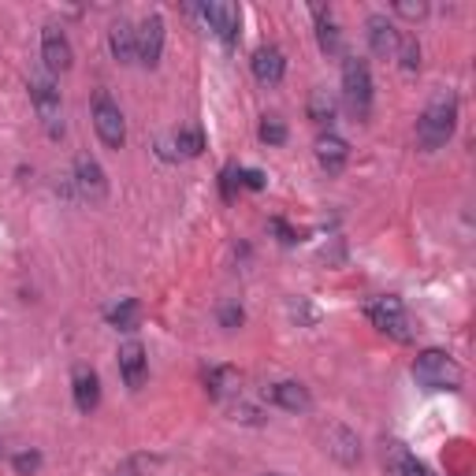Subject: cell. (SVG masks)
<instances>
[{"label":"cell","instance_id":"ac0fdd59","mask_svg":"<svg viewBox=\"0 0 476 476\" xmlns=\"http://www.w3.org/2000/svg\"><path fill=\"white\" fill-rule=\"evenodd\" d=\"M316 160H320V168L328 171V175H339L342 168H346V160H350V145H346V138H339V134H320L316 138Z\"/></svg>","mask_w":476,"mask_h":476},{"label":"cell","instance_id":"7a4b0ae2","mask_svg":"<svg viewBox=\"0 0 476 476\" xmlns=\"http://www.w3.org/2000/svg\"><path fill=\"white\" fill-rule=\"evenodd\" d=\"M413 380L420 387H428V391H458L462 380H465V372L462 365L446 354V350H420L417 361H413Z\"/></svg>","mask_w":476,"mask_h":476},{"label":"cell","instance_id":"d6a6232c","mask_svg":"<svg viewBox=\"0 0 476 476\" xmlns=\"http://www.w3.org/2000/svg\"><path fill=\"white\" fill-rule=\"evenodd\" d=\"M116 476H134V472H127V469H123V472H116Z\"/></svg>","mask_w":476,"mask_h":476},{"label":"cell","instance_id":"484cf974","mask_svg":"<svg viewBox=\"0 0 476 476\" xmlns=\"http://www.w3.org/2000/svg\"><path fill=\"white\" fill-rule=\"evenodd\" d=\"M257 134H261L264 145H283V142H287V123H283V119H275V116H268V119L261 123V131H257Z\"/></svg>","mask_w":476,"mask_h":476},{"label":"cell","instance_id":"836d02e7","mask_svg":"<svg viewBox=\"0 0 476 476\" xmlns=\"http://www.w3.org/2000/svg\"><path fill=\"white\" fill-rule=\"evenodd\" d=\"M264 476H287V472H264Z\"/></svg>","mask_w":476,"mask_h":476},{"label":"cell","instance_id":"30bf717a","mask_svg":"<svg viewBox=\"0 0 476 476\" xmlns=\"http://www.w3.org/2000/svg\"><path fill=\"white\" fill-rule=\"evenodd\" d=\"M264 398H268L272 406L287 410V413H309V410H313L309 387H302L298 380H275V384H268V387H264Z\"/></svg>","mask_w":476,"mask_h":476},{"label":"cell","instance_id":"603a6c76","mask_svg":"<svg viewBox=\"0 0 476 476\" xmlns=\"http://www.w3.org/2000/svg\"><path fill=\"white\" fill-rule=\"evenodd\" d=\"M171 142H175V149H179L183 157H202V149H205V134H202V127H179L171 134Z\"/></svg>","mask_w":476,"mask_h":476},{"label":"cell","instance_id":"83f0119b","mask_svg":"<svg viewBox=\"0 0 476 476\" xmlns=\"http://www.w3.org/2000/svg\"><path fill=\"white\" fill-rule=\"evenodd\" d=\"M242 320H246L242 306H235V302H223V306H220V328L235 332V328H242Z\"/></svg>","mask_w":476,"mask_h":476},{"label":"cell","instance_id":"277c9868","mask_svg":"<svg viewBox=\"0 0 476 476\" xmlns=\"http://www.w3.org/2000/svg\"><path fill=\"white\" fill-rule=\"evenodd\" d=\"M30 90V101H34V112L41 119V127L48 138H64V101H60V90L48 74H34L27 82Z\"/></svg>","mask_w":476,"mask_h":476},{"label":"cell","instance_id":"4fadbf2b","mask_svg":"<svg viewBox=\"0 0 476 476\" xmlns=\"http://www.w3.org/2000/svg\"><path fill=\"white\" fill-rule=\"evenodd\" d=\"M41 60H45L48 74L71 71L74 53H71V41H67V34H64L60 27H45V30H41Z\"/></svg>","mask_w":476,"mask_h":476},{"label":"cell","instance_id":"8fae6325","mask_svg":"<svg viewBox=\"0 0 476 476\" xmlns=\"http://www.w3.org/2000/svg\"><path fill=\"white\" fill-rule=\"evenodd\" d=\"M119 376L131 391H142V384L149 380V354L138 339H127L119 346Z\"/></svg>","mask_w":476,"mask_h":476},{"label":"cell","instance_id":"ba28073f","mask_svg":"<svg viewBox=\"0 0 476 476\" xmlns=\"http://www.w3.org/2000/svg\"><path fill=\"white\" fill-rule=\"evenodd\" d=\"M197 12H202L205 27H209L220 41H228V45H235V41H238V34H242V12H238L235 4H223V0H212V4H202Z\"/></svg>","mask_w":476,"mask_h":476},{"label":"cell","instance_id":"8992f818","mask_svg":"<svg viewBox=\"0 0 476 476\" xmlns=\"http://www.w3.org/2000/svg\"><path fill=\"white\" fill-rule=\"evenodd\" d=\"M93 127H97V138L108 149H123V142H127V119H123L119 105L105 90L93 97Z\"/></svg>","mask_w":476,"mask_h":476},{"label":"cell","instance_id":"9a60e30c","mask_svg":"<svg viewBox=\"0 0 476 476\" xmlns=\"http://www.w3.org/2000/svg\"><path fill=\"white\" fill-rule=\"evenodd\" d=\"M384 465H387V476H432V469L424 465L413 450H406V443H387Z\"/></svg>","mask_w":476,"mask_h":476},{"label":"cell","instance_id":"f1b7e54d","mask_svg":"<svg viewBox=\"0 0 476 476\" xmlns=\"http://www.w3.org/2000/svg\"><path fill=\"white\" fill-rule=\"evenodd\" d=\"M394 15H402V19H413V22H420L424 15H428V4H424V0H398V4H394Z\"/></svg>","mask_w":476,"mask_h":476},{"label":"cell","instance_id":"7c38bea8","mask_svg":"<svg viewBox=\"0 0 476 476\" xmlns=\"http://www.w3.org/2000/svg\"><path fill=\"white\" fill-rule=\"evenodd\" d=\"M324 450H328L339 465L361 462V439H358V432H350L346 424H328V428H324Z\"/></svg>","mask_w":476,"mask_h":476},{"label":"cell","instance_id":"7402d4cb","mask_svg":"<svg viewBox=\"0 0 476 476\" xmlns=\"http://www.w3.org/2000/svg\"><path fill=\"white\" fill-rule=\"evenodd\" d=\"M205 387L212 398H228V394H238V372L231 365H216L205 372Z\"/></svg>","mask_w":476,"mask_h":476},{"label":"cell","instance_id":"52a82bcc","mask_svg":"<svg viewBox=\"0 0 476 476\" xmlns=\"http://www.w3.org/2000/svg\"><path fill=\"white\" fill-rule=\"evenodd\" d=\"M134 45H138V64L142 67H157L164 56V19L160 15H145L134 27Z\"/></svg>","mask_w":476,"mask_h":476},{"label":"cell","instance_id":"44dd1931","mask_svg":"<svg viewBox=\"0 0 476 476\" xmlns=\"http://www.w3.org/2000/svg\"><path fill=\"white\" fill-rule=\"evenodd\" d=\"M306 112H309V119L316 123V127H332L335 116H339V105H335V97L328 90H313Z\"/></svg>","mask_w":476,"mask_h":476},{"label":"cell","instance_id":"cb8c5ba5","mask_svg":"<svg viewBox=\"0 0 476 476\" xmlns=\"http://www.w3.org/2000/svg\"><path fill=\"white\" fill-rule=\"evenodd\" d=\"M138 302H134V298H119V306L108 313V324H112V328H119V332H134L138 328Z\"/></svg>","mask_w":476,"mask_h":476},{"label":"cell","instance_id":"4316f807","mask_svg":"<svg viewBox=\"0 0 476 476\" xmlns=\"http://www.w3.org/2000/svg\"><path fill=\"white\" fill-rule=\"evenodd\" d=\"M12 465H15L19 476H34L41 469V454H38V450H19V454L12 458Z\"/></svg>","mask_w":476,"mask_h":476},{"label":"cell","instance_id":"6da1fadb","mask_svg":"<svg viewBox=\"0 0 476 476\" xmlns=\"http://www.w3.org/2000/svg\"><path fill=\"white\" fill-rule=\"evenodd\" d=\"M454 127H458V97L439 93L417 119V145L424 153H436V149H443L450 138H454Z\"/></svg>","mask_w":476,"mask_h":476},{"label":"cell","instance_id":"9c48e42d","mask_svg":"<svg viewBox=\"0 0 476 476\" xmlns=\"http://www.w3.org/2000/svg\"><path fill=\"white\" fill-rule=\"evenodd\" d=\"M74 186L86 197L90 205H101L108 197V179H105V168L97 164L93 157H74Z\"/></svg>","mask_w":476,"mask_h":476},{"label":"cell","instance_id":"2e32d148","mask_svg":"<svg viewBox=\"0 0 476 476\" xmlns=\"http://www.w3.org/2000/svg\"><path fill=\"white\" fill-rule=\"evenodd\" d=\"M249 64H254V79L264 82V86H280L283 74H287V60H283V53L275 45H261Z\"/></svg>","mask_w":476,"mask_h":476},{"label":"cell","instance_id":"1f68e13d","mask_svg":"<svg viewBox=\"0 0 476 476\" xmlns=\"http://www.w3.org/2000/svg\"><path fill=\"white\" fill-rule=\"evenodd\" d=\"M0 458H4V439H0Z\"/></svg>","mask_w":476,"mask_h":476},{"label":"cell","instance_id":"5bb4252c","mask_svg":"<svg viewBox=\"0 0 476 476\" xmlns=\"http://www.w3.org/2000/svg\"><path fill=\"white\" fill-rule=\"evenodd\" d=\"M71 391H74V406H79V413H93L97 406H101V380H97V372L79 365L71 372Z\"/></svg>","mask_w":476,"mask_h":476},{"label":"cell","instance_id":"ffe728a7","mask_svg":"<svg viewBox=\"0 0 476 476\" xmlns=\"http://www.w3.org/2000/svg\"><path fill=\"white\" fill-rule=\"evenodd\" d=\"M313 19H316V41H320V48L328 56H339L342 53V30H339V22L332 19V12L328 8H313Z\"/></svg>","mask_w":476,"mask_h":476},{"label":"cell","instance_id":"d6986e66","mask_svg":"<svg viewBox=\"0 0 476 476\" xmlns=\"http://www.w3.org/2000/svg\"><path fill=\"white\" fill-rule=\"evenodd\" d=\"M108 48L119 64H138V45H134V27L127 19H116L108 30Z\"/></svg>","mask_w":476,"mask_h":476},{"label":"cell","instance_id":"3957f363","mask_svg":"<svg viewBox=\"0 0 476 476\" xmlns=\"http://www.w3.org/2000/svg\"><path fill=\"white\" fill-rule=\"evenodd\" d=\"M342 101L358 119L372 116V71L361 56H346L342 64Z\"/></svg>","mask_w":476,"mask_h":476},{"label":"cell","instance_id":"5b68a950","mask_svg":"<svg viewBox=\"0 0 476 476\" xmlns=\"http://www.w3.org/2000/svg\"><path fill=\"white\" fill-rule=\"evenodd\" d=\"M365 313H368V320H372V328H380L384 335H391V339H398V342H410V339H413V332H410V313H406V306L398 302L394 294L372 298V302L365 306Z\"/></svg>","mask_w":476,"mask_h":476},{"label":"cell","instance_id":"f546056e","mask_svg":"<svg viewBox=\"0 0 476 476\" xmlns=\"http://www.w3.org/2000/svg\"><path fill=\"white\" fill-rule=\"evenodd\" d=\"M231 417L242 420V424H264V413H261L254 402H235V406H231Z\"/></svg>","mask_w":476,"mask_h":476},{"label":"cell","instance_id":"e0dca14e","mask_svg":"<svg viewBox=\"0 0 476 476\" xmlns=\"http://www.w3.org/2000/svg\"><path fill=\"white\" fill-rule=\"evenodd\" d=\"M365 34H368V48H372L376 56H394L398 38H402V34L394 30V22H391L387 15H368Z\"/></svg>","mask_w":476,"mask_h":476},{"label":"cell","instance_id":"d4e9b609","mask_svg":"<svg viewBox=\"0 0 476 476\" xmlns=\"http://www.w3.org/2000/svg\"><path fill=\"white\" fill-rule=\"evenodd\" d=\"M394 56L402 60V71H420V45H417V38H398V48H394Z\"/></svg>","mask_w":476,"mask_h":476},{"label":"cell","instance_id":"4dcf8cb0","mask_svg":"<svg viewBox=\"0 0 476 476\" xmlns=\"http://www.w3.org/2000/svg\"><path fill=\"white\" fill-rule=\"evenodd\" d=\"M238 179H242L249 190H261V186H264V175H261L257 168H242V171H238Z\"/></svg>","mask_w":476,"mask_h":476}]
</instances>
